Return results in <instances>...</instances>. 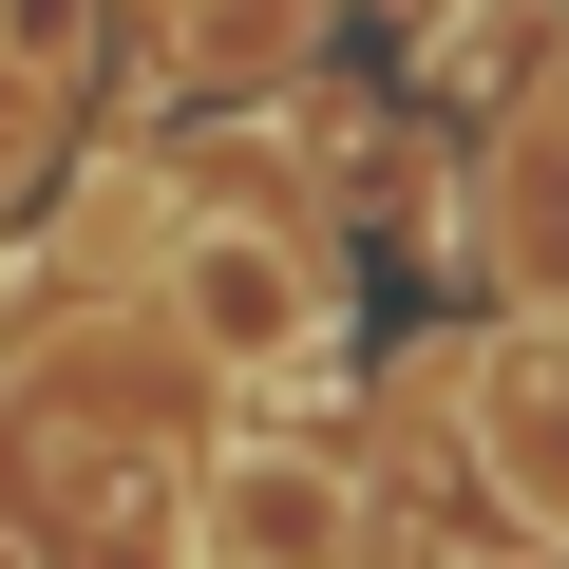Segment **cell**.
<instances>
[{"instance_id":"obj_1","label":"cell","mask_w":569,"mask_h":569,"mask_svg":"<svg viewBox=\"0 0 569 569\" xmlns=\"http://www.w3.org/2000/svg\"><path fill=\"white\" fill-rule=\"evenodd\" d=\"M171 323H190L209 361L266 380V361H305V342H323V266L284 247V228H190V247H171Z\"/></svg>"},{"instance_id":"obj_4","label":"cell","mask_w":569,"mask_h":569,"mask_svg":"<svg viewBox=\"0 0 569 569\" xmlns=\"http://www.w3.org/2000/svg\"><path fill=\"white\" fill-rule=\"evenodd\" d=\"M0 569H39V531H0Z\"/></svg>"},{"instance_id":"obj_2","label":"cell","mask_w":569,"mask_h":569,"mask_svg":"<svg viewBox=\"0 0 569 569\" xmlns=\"http://www.w3.org/2000/svg\"><path fill=\"white\" fill-rule=\"evenodd\" d=\"M209 569H342V456H209Z\"/></svg>"},{"instance_id":"obj_3","label":"cell","mask_w":569,"mask_h":569,"mask_svg":"<svg viewBox=\"0 0 569 569\" xmlns=\"http://www.w3.org/2000/svg\"><path fill=\"white\" fill-rule=\"evenodd\" d=\"M475 456H493V493H512L531 531H569V323H531V342L475 380Z\"/></svg>"}]
</instances>
